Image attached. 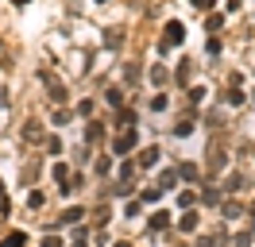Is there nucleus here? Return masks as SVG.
<instances>
[{
	"label": "nucleus",
	"instance_id": "obj_27",
	"mask_svg": "<svg viewBox=\"0 0 255 247\" xmlns=\"http://www.w3.org/2000/svg\"><path fill=\"white\" fill-rule=\"evenodd\" d=\"M93 220H97V228H104V224H108V209H97V216H93Z\"/></svg>",
	"mask_w": 255,
	"mask_h": 247
},
{
	"label": "nucleus",
	"instance_id": "obj_10",
	"mask_svg": "<svg viewBox=\"0 0 255 247\" xmlns=\"http://www.w3.org/2000/svg\"><path fill=\"white\" fill-rule=\"evenodd\" d=\"M104 100H108L112 108H124V89H108V93H104Z\"/></svg>",
	"mask_w": 255,
	"mask_h": 247
},
{
	"label": "nucleus",
	"instance_id": "obj_5",
	"mask_svg": "<svg viewBox=\"0 0 255 247\" xmlns=\"http://www.w3.org/2000/svg\"><path fill=\"white\" fill-rule=\"evenodd\" d=\"M81 216H85V212H81L78 205H70V209L62 212V220H58V224H81Z\"/></svg>",
	"mask_w": 255,
	"mask_h": 247
},
{
	"label": "nucleus",
	"instance_id": "obj_15",
	"mask_svg": "<svg viewBox=\"0 0 255 247\" xmlns=\"http://www.w3.org/2000/svg\"><path fill=\"white\" fill-rule=\"evenodd\" d=\"M151 81H155V85H166V66L155 62V66H151Z\"/></svg>",
	"mask_w": 255,
	"mask_h": 247
},
{
	"label": "nucleus",
	"instance_id": "obj_7",
	"mask_svg": "<svg viewBox=\"0 0 255 247\" xmlns=\"http://www.w3.org/2000/svg\"><path fill=\"white\" fill-rule=\"evenodd\" d=\"M166 224H170V212H166V209H158V212H151V228H155V232H162Z\"/></svg>",
	"mask_w": 255,
	"mask_h": 247
},
{
	"label": "nucleus",
	"instance_id": "obj_26",
	"mask_svg": "<svg viewBox=\"0 0 255 247\" xmlns=\"http://www.w3.org/2000/svg\"><path fill=\"white\" fill-rule=\"evenodd\" d=\"M27 205H31V209H39V205H43V193H35V190H31V193H27Z\"/></svg>",
	"mask_w": 255,
	"mask_h": 247
},
{
	"label": "nucleus",
	"instance_id": "obj_8",
	"mask_svg": "<svg viewBox=\"0 0 255 247\" xmlns=\"http://www.w3.org/2000/svg\"><path fill=\"white\" fill-rule=\"evenodd\" d=\"M224 100H228L232 108H240V104H244L248 97H244V89H240V85H232V89H228V97H224Z\"/></svg>",
	"mask_w": 255,
	"mask_h": 247
},
{
	"label": "nucleus",
	"instance_id": "obj_21",
	"mask_svg": "<svg viewBox=\"0 0 255 247\" xmlns=\"http://www.w3.org/2000/svg\"><path fill=\"white\" fill-rule=\"evenodd\" d=\"M240 212H244V209H240L236 201H224V216H240Z\"/></svg>",
	"mask_w": 255,
	"mask_h": 247
},
{
	"label": "nucleus",
	"instance_id": "obj_31",
	"mask_svg": "<svg viewBox=\"0 0 255 247\" xmlns=\"http://www.w3.org/2000/svg\"><path fill=\"white\" fill-rule=\"evenodd\" d=\"M74 247H85V240H74Z\"/></svg>",
	"mask_w": 255,
	"mask_h": 247
},
{
	"label": "nucleus",
	"instance_id": "obj_25",
	"mask_svg": "<svg viewBox=\"0 0 255 247\" xmlns=\"http://www.w3.org/2000/svg\"><path fill=\"white\" fill-rule=\"evenodd\" d=\"M190 4H194V8H197V12H209V8H213V4H216V0H190Z\"/></svg>",
	"mask_w": 255,
	"mask_h": 247
},
{
	"label": "nucleus",
	"instance_id": "obj_3",
	"mask_svg": "<svg viewBox=\"0 0 255 247\" xmlns=\"http://www.w3.org/2000/svg\"><path fill=\"white\" fill-rule=\"evenodd\" d=\"M158 158H162V151H158V147H147V151H139V166H143V170H151V166L158 162Z\"/></svg>",
	"mask_w": 255,
	"mask_h": 247
},
{
	"label": "nucleus",
	"instance_id": "obj_6",
	"mask_svg": "<svg viewBox=\"0 0 255 247\" xmlns=\"http://www.w3.org/2000/svg\"><path fill=\"white\" fill-rule=\"evenodd\" d=\"M178 228H182V232H194V228H197V209H186V216L178 220Z\"/></svg>",
	"mask_w": 255,
	"mask_h": 247
},
{
	"label": "nucleus",
	"instance_id": "obj_12",
	"mask_svg": "<svg viewBox=\"0 0 255 247\" xmlns=\"http://www.w3.org/2000/svg\"><path fill=\"white\" fill-rule=\"evenodd\" d=\"M139 74H143V70H139L136 62H128V66H124V77H128V85H136V81H139Z\"/></svg>",
	"mask_w": 255,
	"mask_h": 247
},
{
	"label": "nucleus",
	"instance_id": "obj_22",
	"mask_svg": "<svg viewBox=\"0 0 255 247\" xmlns=\"http://www.w3.org/2000/svg\"><path fill=\"white\" fill-rule=\"evenodd\" d=\"M205 205H220V193H216V190H213V186H209V190H205Z\"/></svg>",
	"mask_w": 255,
	"mask_h": 247
},
{
	"label": "nucleus",
	"instance_id": "obj_33",
	"mask_svg": "<svg viewBox=\"0 0 255 247\" xmlns=\"http://www.w3.org/2000/svg\"><path fill=\"white\" fill-rule=\"evenodd\" d=\"M97 4H108V0H97Z\"/></svg>",
	"mask_w": 255,
	"mask_h": 247
},
{
	"label": "nucleus",
	"instance_id": "obj_13",
	"mask_svg": "<svg viewBox=\"0 0 255 247\" xmlns=\"http://www.w3.org/2000/svg\"><path fill=\"white\" fill-rule=\"evenodd\" d=\"M190 70H194V66H190V62H182V66H178V74H174V81H178V85H190Z\"/></svg>",
	"mask_w": 255,
	"mask_h": 247
},
{
	"label": "nucleus",
	"instance_id": "obj_1",
	"mask_svg": "<svg viewBox=\"0 0 255 247\" xmlns=\"http://www.w3.org/2000/svg\"><path fill=\"white\" fill-rule=\"evenodd\" d=\"M182 43H186V27H182L178 19H170V23L162 27V39H158V54H166V50L182 47Z\"/></svg>",
	"mask_w": 255,
	"mask_h": 247
},
{
	"label": "nucleus",
	"instance_id": "obj_11",
	"mask_svg": "<svg viewBox=\"0 0 255 247\" xmlns=\"http://www.w3.org/2000/svg\"><path fill=\"white\" fill-rule=\"evenodd\" d=\"M23 244H27V236H23V232H12L8 240H0V247H23Z\"/></svg>",
	"mask_w": 255,
	"mask_h": 247
},
{
	"label": "nucleus",
	"instance_id": "obj_19",
	"mask_svg": "<svg viewBox=\"0 0 255 247\" xmlns=\"http://www.w3.org/2000/svg\"><path fill=\"white\" fill-rule=\"evenodd\" d=\"M178 205H182V209H194V205H197V197H194V193H190V190H186V193H182V197H178Z\"/></svg>",
	"mask_w": 255,
	"mask_h": 247
},
{
	"label": "nucleus",
	"instance_id": "obj_23",
	"mask_svg": "<svg viewBox=\"0 0 255 247\" xmlns=\"http://www.w3.org/2000/svg\"><path fill=\"white\" fill-rule=\"evenodd\" d=\"M248 244H252V232H240V236L232 240V247H248Z\"/></svg>",
	"mask_w": 255,
	"mask_h": 247
},
{
	"label": "nucleus",
	"instance_id": "obj_2",
	"mask_svg": "<svg viewBox=\"0 0 255 247\" xmlns=\"http://www.w3.org/2000/svg\"><path fill=\"white\" fill-rule=\"evenodd\" d=\"M136 143H139L136 128H124V132L116 135V143H112V151H116V154H128V151H136Z\"/></svg>",
	"mask_w": 255,
	"mask_h": 247
},
{
	"label": "nucleus",
	"instance_id": "obj_29",
	"mask_svg": "<svg viewBox=\"0 0 255 247\" xmlns=\"http://www.w3.org/2000/svg\"><path fill=\"white\" fill-rule=\"evenodd\" d=\"M197 247H213V240H209V236H205V240H197Z\"/></svg>",
	"mask_w": 255,
	"mask_h": 247
},
{
	"label": "nucleus",
	"instance_id": "obj_14",
	"mask_svg": "<svg viewBox=\"0 0 255 247\" xmlns=\"http://www.w3.org/2000/svg\"><path fill=\"white\" fill-rule=\"evenodd\" d=\"M178 174H182V178H190V182H197V178H201V170H197L194 162H182V170H178Z\"/></svg>",
	"mask_w": 255,
	"mask_h": 247
},
{
	"label": "nucleus",
	"instance_id": "obj_9",
	"mask_svg": "<svg viewBox=\"0 0 255 247\" xmlns=\"http://www.w3.org/2000/svg\"><path fill=\"white\" fill-rule=\"evenodd\" d=\"M120 43H124V35H120V31H116V27H108V31H104V47H120Z\"/></svg>",
	"mask_w": 255,
	"mask_h": 247
},
{
	"label": "nucleus",
	"instance_id": "obj_17",
	"mask_svg": "<svg viewBox=\"0 0 255 247\" xmlns=\"http://www.w3.org/2000/svg\"><path fill=\"white\" fill-rule=\"evenodd\" d=\"M166 104H170V97H166V93H155V97H151V108H155V112H162Z\"/></svg>",
	"mask_w": 255,
	"mask_h": 247
},
{
	"label": "nucleus",
	"instance_id": "obj_20",
	"mask_svg": "<svg viewBox=\"0 0 255 247\" xmlns=\"http://www.w3.org/2000/svg\"><path fill=\"white\" fill-rule=\"evenodd\" d=\"M132 174H136V166H132V162H124V166H120V182H132Z\"/></svg>",
	"mask_w": 255,
	"mask_h": 247
},
{
	"label": "nucleus",
	"instance_id": "obj_4",
	"mask_svg": "<svg viewBox=\"0 0 255 247\" xmlns=\"http://www.w3.org/2000/svg\"><path fill=\"white\" fill-rule=\"evenodd\" d=\"M190 132H194V112H190L186 120H178V124H174V135H178V139H186Z\"/></svg>",
	"mask_w": 255,
	"mask_h": 247
},
{
	"label": "nucleus",
	"instance_id": "obj_16",
	"mask_svg": "<svg viewBox=\"0 0 255 247\" xmlns=\"http://www.w3.org/2000/svg\"><path fill=\"white\" fill-rule=\"evenodd\" d=\"M174 182H178V170H162V186L158 190H174Z\"/></svg>",
	"mask_w": 255,
	"mask_h": 247
},
{
	"label": "nucleus",
	"instance_id": "obj_34",
	"mask_svg": "<svg viewBox=\"0 0 255 247\" xmlns=\"http://www.w3.org/2000/svg\"><path fill=\"white\" fill-rule=\"evenodd\" d=\"M252 212H255V205H252Z\"/></svg>",
	"mask_w": 255,
	"mask_h": 247
},
{
	"label": "nucleus",
	"instance_id": "obj_32",
	"mask_svg": "<svg viewBox=\"0 0 255 247\" xmlns=\"http://www.w3.org/2000/svg\"><path fill=\"white\" fill-rule=\"evenodd\" d=\"M112 247H128V244H112Z\"/></svg>",
	"mask_w": 255,
	"mask_h": 247
},
{
	"label": "nucleus",
	"instance_id": "obj_18",
	"mask_svg": "<svg viewBox=\"0 0 255 247\" xmlns=\"http://www.w3.org/2000/svg\"><path fill=\"white\" fill-rule=\"evenodd\" d=\"M104 132H101V124H97V120H93V124H89V132H85V139H89V143H93V139H101Z\"/></svg>",
	"mask_w": 255,
	"mask_h": 247
},
{
	"label": "nucleus",
	"instance_id": "obj_24",
	"mask_svg": "<svg viewBox=\"0 0 255 247\" xmlns=\"http://www.w3.org/2000/svg\"><path fill=\"white\" fill-rule=\"evenodd\" d=\"M205 93H209V89H201V85H197V89H190V100H194V104H201Z\"/></svg>",
	"mask_w": 255,
	"mask_h": 247
},
{
	"label": "nucleus",
	"instance_id": "obj_28",
	"mask_svg": "<svg viewBox=\"0 0 255 247\" xmlns=\"http://www.w3.org/2000/svg\"><path fill=\"white\" fill-rule=\"evenodd\" d=\"M43 247H62V240H58V236H47V240H43Z\"/></svg>",
	"mask_w": 255,
	"mask_h": 247
},
{
	"label": "nucleus",
	"instance_id": "obj_30",
	"mask_svg": "<svg viewBox=\"0 0 255 247\" xmlns=\"http://www.w3.org/2000/svg\"><path fill=\"white\" fill-rule=\"evenodd\" d=\"M12 4H16V8H23V4H31V0H12Z\"/></svg>",
	"mask_w": 255,
	"mask_h": 247
}]
</instances>
